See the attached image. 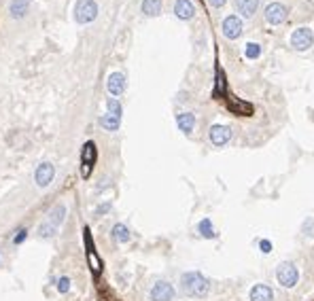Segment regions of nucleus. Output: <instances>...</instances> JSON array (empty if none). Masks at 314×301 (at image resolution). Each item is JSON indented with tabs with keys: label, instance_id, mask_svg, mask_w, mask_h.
I'll return each mask as SVG.
<instances>
[{
	"label": "nucleus",
	"instance_id": "393cba45",
	"mask_svg": "<svg viewBox=\"0 0 314 301\" xmlns=\"http://www.w3.org/2000/svg\"><path fill=\"white\" fill-rule=\"evenodd\" d=\"M259 53H261V49H259L257 43H248L246 49H244V55H246L248 60H255V57H259Z\"/></svg>",
	"mask_w": 314,
	"mask_h": 301
},
{
	"label": "nucleus",
	"instance_id": "423d86ee",
	"mask_svg": "<svg viewBox=\"0 0 314 301\" xmlns=\"http://www.w3.org/2000/svg\"><path fill=\"white\" fill-rule=\"evenodd\" d=\"M265 19L270 21L272 26H280L284 19H287V7L280 2H272L265 7Z\"/></svg>",
	"mask_w": 314,
	"mask_h": 301
},
{
	"label": "nucleus",
	"instance_id": "9b49d317",
	"mask_svg": "<svg viewBox=\"0 0 314 301\" xmlns=\"http://www.w3.org/2000/svg\"><path fill=\"white\" fill-rule=\"evenodd\" d=\"M123 89H125V79H123V74L121 72H113L108 77V91H110V96L113 98H117L123 94Z\"/></svg>",
	"mask_w": 314,
	"mask_h": 301
},
{
	"label": "nucleus",
	"instance_id": "a211bd4d",
	"mask_svg": "<svg viewBox=\"0 0 314 301\" xmlns=\"http://www.w3.org/2000/svg\"><path fill=\"white\" fill-rule=\"evenodd\" d=\"M28 11V0H13L11 2V15L13 17H24Z\"/></svg>",
	"mask_w": 314,
	"mask_h": 301
},
{
	"label": "nucleus",
	"instance_id": "7ed1b4c3",
	"mask_svg": "<svg viewBox=\"0 0 314 301\" xmlns=\"http://www.w3.org/2000/svg\"><path fill=\"white\" fill-rule=\"evenodd\" d=\"M98 15V4L94 0H79L77 7H74V17H77L79 24H89L94 21Z\"/></svg>",
	"mask_w": 314,
	"mask_h": 301
},
{
	"label": "nucleus",
	"instance_id": "2eb2a0df",
	"mask_svg": "<svg viewBox=\"0 0 314 301\" xmlns=\"http://www.w3.org/2000/svg\"><path fill=\"white\" fill-rule=\"evenodd\" d=\"M176 123H178V130H183V134H191L195 127V115L193 113H181L176 117Z\"/></svg>",
	"mask_w": 314,
	"mask_h": 301
},
{
	"label": "nucleus",
	"instance_id": "f03ea898",
	"mask_svg": "<svg viewBox=\"0 0 314 301\" xmlns=\"http://www.w3.org/2000/svg\"><path fill=\"white\" fill-rule=\"evenodd\" d=\"M276 280L280 282V286H284V288H293L299 282V269L295 268L293 263L284 261L278 265V269H276Z\"/></svg>",
	"mask_w": 314,
	"mask_h": 301
},
{
	"label": "nucleus",
	"instance_id": "f3484780",
	"mask_svg": "<svg viewBox=\"0 0 314 301\" xmlns=\"http://www.w3.org/2000/svg\"><path fill=\"white\" fill-rule=\"evenodd\" d=\"M142 11H144V15H149V17L159 15L161 13V0H144Z\"/></svg>",
	"mask_w": 314,
	"mask_h": 301
},
{
	"label": "nucleus",
	"instance_id": "0eeeda50",
	"mask_svg": "<svg viewBox=\"0 0 314 301\" xmlns=\"http://www.w3.org/2000/svg\"><path fill=\"white\" fill-rule=\"evenodd\" d=\"M174 286L170 282H155L151 288V299L153 301H172L174 299Z\"/></svg>",
	"mask_w": 314,
	"mask_h": 301
},
{
	"label": "nucleus",
	"instance_id": "f8f14e48",
	"mask_svg": "<svg viewBox=\"0 0 314 301\" xmlns=\"http://www.w3.org/2000/svg\"><path fill=\"white\" fill-rule=\"evenodd\" d=\"M193 13H195V9L189 0H176V2H174V15L181 17V19H191Z\"/></svg>",
	"mask_w": 314,
	"mask_h": 301
},
{
	"label": "nucleus",
	"instance_id": "cd10ccee",
	"mask_svg": "<svg viewBox=\"0 0 314 301\" xmlns=\"http://www.w3.org/2000/svg\"><path fill=\"white\" fill-rule=\"evenodd\" d=\"M68 288H70V278H60V280H57V291L68 293Z\"/></svg>",
	"mask_w": 314,
	"mask_h": 301
},
{
	"label": "nucleus",
	"instance_id": "bb28decb",
	"mask_svg": "<svg viewBox=\"0 0 314 301\" xmlns=\"http://www.w3.org/2000/svg\"><path fill=\"white\" fill-rule=\"evenodd\" d=\"M301 231H304V235H308V238H314V218L308 217L304 225H301Z\"/></svg>",
	"mask_w": 314,
	"mask_h": 301
},
{
	"label": "nucleus",
	"instance_id": "1a4fd4ad",
	"mask_svg": "<svg viewBox=\"0 0 314 301\" xmlns=\"http://www.w3.org/2000/svg\"><path fill=\"white\" fill-rule=\"evenodd\" d=\"M81 161H83V166H81V174L87 178L91 174V166H94V161H96V144L94 142H85Z\"/></svg>",
	"mask_w": 314,
	"mask_h": 301
},
{
	"label": "nucleus",
	"instance_id": "412c9836",
	"mask_svg": "<svg viewBox=\"0 0 314 301\" xmlns=\"http://www.w3.org/2000/svg\"><path fill=\"white\" fill-rule=\"evenodd\" d=\"M197 229H200V234H202V238H214V227H212V223H210V218H204L200 225H197Z\"/></svg>",
	"mask_w": 314,
	"mask_h": 301
},
{
	"label": "nucleus",
	"instance_id": "6e6552de",
	"mask_svg": "<svg viewBox=\"0 0 314 301\" xmlns=\"http://www.w3.org/2000/svg\"><path fill=\"white\" fill-rule=\"evenodd\" d=\"M221 32H223L225 38L234 40V38H238V36L242 34V21L238 19V17H234V15L225 17V19H223V26H221Z\"/></svg>",
	"mask_w": 314,
	"mask_h": 301
},
{
	"label": "nucleus",
	"instance_id": "ddd939ff",
	"mask_svg": "<svg viewBox=\"0 0 314 301\" xmlns=\"http://www.w3.org/2000/svg\"><path fill=\"white\" fill-rule=\"evenodd\" d=\"M257 7H259V0H236V11L242 17H246V19L255 15Z\"/></svg>",
	"mask_w": 314,
	"mask_h": 301
},
{
	"label": "nucleus",
	"instance_id": "c85d7f7f",
	"mask_svg": "<svg viewBox=\"0 0 314 301\" xmlns=\"http://www.w3.org/2000/svg\"><path fill=\"white\" fill-rule=\"evenodd\" d=\"M259 248H261V252H272V242L270 240H261L259 242Z\"/></svg>",
	"mask_w": 314,
	"mask_h": 301
},
{
	"label": "nucleus",
	"instance_id": "f257e3e1",
	"mask_svg": "<svg viewBox=\"0 0 314 301\" xmlns=\"http://www.w3.org/2000/svg\"><path fill=\"white\" fill-rule=\"evenodd\" d=\"M181 286L187 297H195V299L208 297V293H210V280L204 274H200V271H187V274H183Z\"/></svg>",
	"mask_w": 314,
	"mask_h": 301
},
{
	"label": "nucleus",
	"instance_id": "5701e85b",
	"mask_svg": "<svg viewBox=\"0 0 314 301\" xmlns=\"http://www.w3.org/2000/svg\"><path fill=\"white\" fill-rule=\"evenodd\" d=\"M87 259H89V268H91V271H96V274H98V271L102 269V263H100V259H98V254H96L94 251H91V248H89V251H87Z\"/></svg>",
	"mask_w": 314,
	"mask_h": 301
},
{
	"label": "nucleus",
	"instance_id": "7c9ffc66",
	"mask_svg": "<svg viewBox=\"0 0 314 301\" xmlns=\"http://www.w3.org/2000/svg\"><path fill=\"white\" fill-rule=\"evenodd\" d=\"M24 240H26V231H21L19 235H15V240H13V242H15V244H19V242H24Z\"/></svg>",
	"mask_w": 314,
	"mask_h": 301
},
{
	"label": "nucleus",
	"instance_id": "a878e982",
	"mask_svg": "<svg viewBox=\"0 0 314 301\" xmlns=\"http://www.w3.org/2000/svg\"><path fill=\"white\" fill-rule=\"evenodd\" d=\"M106 106H108V115H113V117H119L121 119V106H119V102L115 100V98H108Z\"/></svg>",
	"mask_w": 314,
	"mask_h": 301
},
{
	"label": "nucleus",
	"instance_id": "39448f33",
	"mask_svg": "<svg viewBox=\"0 0 314 301\" xmlns=\"http://www.w3.org/2000/svg\"><path fill=\"white\" fill-rule=\"evenodd\" d=\"M208 136H210V142L214 147H225V144L231 140L234 132H231V127H227V125H212Z\"/></svg>",
	"mask_w": 314,
	"mask_h": 301
},
{
	"label": "nucleus",
	"instance_id": "4468645a",
	"mask_svg": "<svg viewBox=\"0 0 314 301\" xmlns=\"http://www.w3.org/2000/svg\"><path fill=\"white\" fill-rule=\"evenodd\" d=\"M274 293L267 284H255L251 288V301H272Z\"/></svg>",
	"mask_w": 314,
	"mask_h": 301
},
{
	"label": "nucleus",
	"instance_id": "c756f323",
	"mask_svg": "<svg viewBox=\"0 0 314 301\" xmlns=\"http://www.w3.org/2000/svg\"><path fill=\"white\" fill-rule=\"evenodd\" d=\"M208 2H210L214 9H219V7H223V4H225V0H208Z\"/></svg>",
	"mask_w": 314,
	"mask_h": 301
},
{
	"label": "nucleus",
	"instance_id": "20e7f679",
	"mask_svg": "<svg viewBox=\"0 0 314 301\" xmlns=\"http://www.w3.org/2000/svg\"><path fill=\"white\" fill-rule=\"evenodd\" d=\"M312 43H314V34L310 28H297V30L293 32V36H291V45L297 51H306Z\"/></svg>",
	"mask_w": 314,
	"mask_h": 301
},
{
	"label": "nucleus",
	"instance_id": "6ab92c4d",
	"mask_svg": "<svg viewBox=\"0 0 314 301\" xmlns=\"http://www.w3.org/2000/svg\"><path fill=\"white\" fill-rule=\"evenodd\" d=\"M113 238L117 240V242H127V240H130V231H127L125 225L117 223V225L113 227Z\"/></svg>",
	"mask_w": 314,
	"mask_h": 301
},
{
	"label": "nucleus",
	"instance_id": "9d476101",
	"mask_svg": "<svg viewBox=\"0 0 314 301\" xmlns=\"http://www.w3.org/2000/svg\"><path fill=\"white\" fill-rule=\"evenodd\" d=\"M55 176V167L51 164H40L38 170H36V184L38 187H47V184L53 181Z\"/></svg>",
	"mask_w": 314,
	"mask_h": 301
},
{
	"label": "nucleus",
	"instance_id": "aec40b11",
	"mask_svg": "<svg viewBox=\"0 0 314 301\" xmlns=\"http://www.w3.org/2000/svg\"><path fill=\"white\" fill-rule=\"evenodd\" d=\"M64 217H66V208H64V206H55L53 210H51V214H49V223H53L57 227V225L64 221Z\"/></svg>",
	"mask_w": 314,
	"mask_h": 301
},
{
	"label": "nucleus",
	"instance_id": "dca6fc26",
	"mask_svg": "<svg viewBox=\"0 0 314 301\" xmlns=\"http://www.w3.org/2000/svg\"><path fill=\"white\" fill-rule=\"evenodd\" d=\"M227 106L234 111L236 115H251V104H246V102H240V100H234V98H229L227 100Z\"/></svg>",
	"mask_w": 314,
	"mask_h": 301
},
{
	"label": "nucleus",
	"instance_id": "4be33fe9",
	"mask_svg": "<svg viewBox=\"0 0 314 301\" xmlns=\"http://www.w3.org/2000/svg\"><path fill=\"white\" fill-rule=\"evenodd\" d=\"M38 235L40 238H53L55 235V225L53 223H43L38 227Z\"/></svg>",
	"mask_w": 314,
	"mask_h": 301
},
{
	"label": "nucleus",
	"instance_id": "b1692460",
	"mask_svg": "<svg viewBox=\"0 0 314 301\" xmlns=\"http://www.w3.org/2000/svg\"><path fill=\"white\" fill-rule=\"evenodd\" d=\"M102 125L106 127V130L115 132L119 127V117H113V115H104V117H102Z\"/></svg>",
	"mask_w": 314,
	"mask_h": 301
}]
</instances>
